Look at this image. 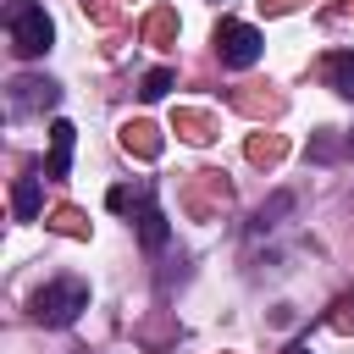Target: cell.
I'll return each instance as SVG.
<instances>
[{
	"instance_id": "15",
	"label": "cell",
	"mask_w": 354,
	"mask_h": 354,
	"mask_svg": "<svg viewBox=\"0 0 354 354\" xmlns=\"http://www.w3.org/2000/svg\"><path fill=\"white\" fill-rule=\"evenodd\" d=\"M326 326H332V332H343V337L354 332V293H343V299L332 304V315H326Z\"/></svg>"
},
{
	"instance_id": "5",
	"label": "cell",
	"mask_w": 354,
	"mask_h": 354,
	"mask_svg": "<svg viewBox=\"0 0 354 354\" xmlns=\"http://www.w3.org/2000/svg\"><path fill=\"white\" fill-rule=\"evenodd\" d=\"M72 144H77V127H72V122H50V160H44V177H66V171H72Z\"/></svg>"
},
{
	"instance_id": "9",
	"label": "cell",
	"mask_w": 354,
	"mask_h": 354,
	"mask_svg": "<svg viewBox=\"0 0 354 354\" xmlns=\"http://www.w3.org/2000/svg\"><path fill=\"white\" fill-rule=\"evenodd\" d=\"M133 221H138L144 249H160V243H166V216H160V205H155V199H144V205L133 210Z\"/></svg>"
},
{
	"instance_id": "17",
	"label": "cell",
	"mask_w": 354,
	"mask_h": 354,
	"mask_svg": "<svg viewBox=\"0 0 354 354\" xmlns=\"http://www.w3.org/2000/svg\"><path fill=\"white\" fill-rule=\"evenodd\" d=\"M332 155H337V138H332V133H326V138H321V144H315V160H332Z\"/></svg>"
},
{
	"instance_id": "7",
	"label": "cell",
	"mask_w": 354,
	"mask_h": 354,
	"mask_svg": "<svg viewBox=\"0 0 354 354\" xmlns=\"http://www.w3.org/2000/svg\"><path fill=\"white\" fill-rule=\"evenodd\" d=\"M122 149L138 155V160H155V155H160V133H155V122H127V127H122Z\"/></svg>"
},
{
	"instance_id": "1",
	"label": "cell",
	"mask_w": 354,
	"mask_h": 354,
	"mask_svg": "<svg viewBox=\"0 0 354 354\" xmlns=\"http://www.w3.org/2000/svg\"><path fill=\"white\" fill-rule=\"evenodd\" d=\"M88 310V282L83 277H55L33 293V321L39 326H72Z\"/></svg>"
},
{
	"instance_id": "10",
	"label": "cell",
	"mask_w": 354,
	"mask_h": 354,
	"mask_svg": "<svg viewBox=\"0 0 354 354\" xmlns=\"http://www.w3.org/2000/svg\"><path fill=\"white\" fill-rule=\"evenodd\" d=\"M177 133H183L188 144H210V138H216V122H210L205 111H177Z\"/></svg>"
},
{
	"instance_id": "14",
	"label": "cell",
	"mask_w": 354,
	"mask_h": 354,
	"mask_svg": "<svg viewBox=\"0 0 354 354\" xmlns=\"http://www.w3.org/2000/svg\"><path fill=\"white\" fill-rule=\"evenodd\" d=\"M171 33H177V17H171V11H155V17L144 22V39H149V44H166Z\"/></svg>"
},
{
	"instance_id": "4",
	"label": "cell",
	"mask_w": 354,
	"mask_h": 354,
	"mask_svg": "<svg viewBox=\"0 0 354 354\" xmlns=\"http://www.w3.org/2000/svg\"><path fill=\"white\" fill-rule=\"evenodd\" d=\"M61 100V88L50 77H17L11 83V116H33V111H50Z\"/></svg>"
},
{
	"instance_id": "16",
	"label": "cell",
	"mask_w": 354,
	"mask_h": 354,
	"mask_svg": "<svg viewBox=\"0 0 354 354\" xmlns=\"http://www.w3.org/2000/svg\"><path fill=\"white\" fill-rule=\"evenodd\" d=\"M166 88H171V72L155 66V72H144V88H138V94H144V100H166Z\"/></svg>"
},
{
	"instance_id": "8",
	"label": "cell",
	"mask_w": 354,
	"mask_h": 354,
	"mask_svg": "<svg viewBox=\"0 0 354 354\" xmlns=\"http://www.w3.org/2000/svg\"><path fill=\"white\" fill-rule=\"evenodd\" d=\"M11 210H17V221H39V210H44V188H39V177H17V188H11Z\"/></svg>"
},
{
	"instance_id": "12",
	"label": "cell",
	"mask_w": 354,
	"mask_h": 354,
	"mask_svg": "<svg viewBox=\"0 0 354 354\" xmlns=\"http://www.w3.org/2000/svg\"><path fill=\"white\" fill-rule=\"evenodd\" d=\"M282 149H288V144H282L277 133H266V138H249V160H254V166H271V160H282Z\"/></svg>"
},
{
	"instance_id": "13",
	"label": "cell",
	"mask_w": 354,
	"mask_h": 354,
	"mask_svg": "<svg viewBox=\"0 0 354 354\" xmlns=\"http://www.w3.org/2000/svg\"><path fill=\"white\" fill-rule=\"evenodd\" d=\"M288 210H293V194H277L271 205H260V216H254V238H260V232H271V227H277V216H288Z\"/></svg>"
},
{
	"instance_id": "18",
	"label": "cell",
	"mask_w": 354,
	"mask_h": 354,
	"mask_svg": "<svg viewBox=\"0 0 354 354\" xmlns=\"http://www.w3.org/2000/svg\"><path fill=\"white\" fill-rule=\"evenodd\" d=\"M288 354H310V348H304V343H293V348H288Z\"/></svg>"
},
{
	"instance_id": "11",
	"label": "cell",
	"mask_w": 354,
	"mask_h": 354,
	"mask_svg": "<svg viewBox=\"0 0 354 354\" xmlns=\"http://www.w3.org/2000/svg\"><path fill=\"white\" fill-rule=\"evenodd\" d=\"M50 227H55V232H66V238H88V221H83V210H77V205H61V210L50 216Z\"/></svg>"
},
{
	"instance_id": "3",
	"label": "cell",
	"mask_w": 354,
	"mask_h": 354,
	"mask_svg": "<svg viewBox=\"0 0 354 354\" xmlns=\"http://www.w3.org/2000/svg\"><path fill=\"white\" fill-rule=\"evenodd\" d=\"M260 33L249 28V22H232V17H221L216 22V55L227 61V66H254L260 61Z\"/></svg>"
},
{
	"instance_id": "6",
	"label": "cell",
	"mask_w": 354,
	"mask_h": 354,
	"mask_svg": "<svg viewBox=\"0 0 354 354\" xmlns=\"http://www.w3.org/2000/svg\"><path fill=\"white\" fill-rule=\"evenodd\" d=\"M321 77H326V88H337L343 100H354V50L321 55Z\"/></svg>"
},
{
	"instance_id": "2",
	"label": "cell",
	"mask_w": 354,
	"mask_h": 354,
	"mask_svg": "<svg viewBox=\"0 0 354 354\" xmlns=\"http://www.w3.org/2000/svg\"><path fill=\"white\" fill-rule=\"evenodd\" d=\"M6 28H11V50H17L22 61L44 55V50H50V39H55V22L44 17V6H39V0H11Z\"/></svg>"
}]
</instances>
